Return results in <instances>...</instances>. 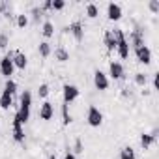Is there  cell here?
<instances>
[{
    "instance_id": "obj_1",
    "label": "cell",
    "mask_w": 159,
    "mask_h": 159,
    "mask_svg": "<svg viewBox=\"0 0 159 159\" xmlns=\"http://www.w3.org/2000/svg\"><path fill=\"white\" fill-rule=\"evenodd\" d=\"M30 107H32V92L25 90L21 94V99H19V111L15 112V116L21 120V124L28 122V118H30Z\"/></svg>"
},
{
    "instance_id": "obj_2",
    "label": "cell",
    "mask_w": 159,
    "mask_h": 159,
    "mask_svg": "<svg viewBox=\"0 0 159 159\" xmlns=\"http://www.w3.org/2000/svg\"><path fill=\"white\" fill-rule=\"evenodd\" d=\"M112 36L116 39V52H118V56L122 60L129 58V43H127V38H125L124 30L122 28H114L112 30Z\"/></svg>"
},
{
    "instance_id": "obj_3",
    "label": "cell",
    "mask_w": 159,
    "mask_h": 159,
    "mask_svg": "<svg viewBox=\"0 0 159 159\" xmlns=\"http://www.w3.org/2000/svg\"><path fill=\"white\" fill-rule=\"evenodd\" d=\"M13 52L10 51L2 60H0V73H2L6 79H11V75H13V71H15V66H13Z\"/></svg>"
},
{
    "instance_id": "obj_4",
    "label": "cell",
    "mask_w": 159,
    "mask_h": 159,
    "mask_svg": "<svg viewBox=\"0 0 159 159\" xmlns=\"http://www.w3.org/2000/svg\"><path fill=\"white\" fill-rule=\"evenodd\" d=\"M86 120H88V125H92V127H99V125L103 124V114H101V111H99L96 105H90V107H88Z\"/></svg>"
},
{
    "instance_id": "obj_5",
    "label": "cell",
    "mask_w": 159,
    "mask_h": 159,
    "mask_svg": "<svg viewBox=\"0 0 159 159\" xmlns=\"http://www.w3.org/2000/svg\"><path fill=\"white\" fill-rule=\"evenodd\" d=\"M79 94H81V90H79L75 84H64V88H62V96H64V103L66 105L75 101L79 98Z\"/></svg>"
},
{
    "instance_id": "obj_6",
    "label": "cell",
    "mask_w": 159,
    "mask_h": 159,
    "mask_svg": "<svg viewBox=\"0 0 159 159\" xmlns=\"http://www.w3.org/2000/svg\"><path fill=\"white\" fill-rule=\"evenodd\" d=\"M135 54H137V60H139L140 64H144V66H148V64L152 62V51H150L148 45L137 47V49H135Z\"/></svg>"
},
{
    "instance_id": "obj_7",
    "label": "cell",
    "mask_w": 159,
    "mask_h": 159,
    "mask_svg": "<svg viewBox=\"0 0 159 159\" xmlns=\"http://www.w3.org/2000/svg\"><path fill=\"white\" fill-rule=\"evenodd\" d=\"M66 30L71 32V36L75 38V41H83V39H84V28H83V23H81V21L71 23Z\"/></svg>"
},
{
    "instance_id": "obj_8",
    "label": "cell",
    "mask_w": 159,
    "mask_h": 159,
    "mask_svg": "<svg viewBox=\"0 0 159 159\" xmlns=\"http://www.w3.org/2000/svg\"><path fill=\"white\" fill-rule=\"evenodd\" d=\"M94 86L98 88V90H107L109 88V79H107V75L101 71V69H98L96 73H94Z\"/></svg>"
},
{
    "instance_id": "obj_9",
    "label": "cell",
    "mask_w": 159,
    "mask_h": 159,
    "mask_svg": "<svg viewBox=\"0 0 159 159\" xmlns=\"http://www.w3.org/2000/svg\"><path fill=\"white\" fill-rule=\"evenodd\" d=\"M13 140L15 142H23L25 140V131H23V124L17 116H13Z\"/></svg>"
},
{
    "instance_id": "obj_10",
    "label": "cell",
    "mask_w": 159,
    "mask_h": 159,
    "mask_svg": "<svg viewBox=\"0 0 159 159\" xmlns=\"http://www.w3.org/2000/svg\"><path fill=\"white\" fill-rule=\"evenodd\" d=\"M107 17H109L111 21H120V19H122V8H120V4L111 2V4L107 6Z\"/></svg>"
},
{
    "instance_id": "obj_11",
    "label": "cell",
    "mask_w": 159,
    "mask_h": 159,
    "mask_svg": "<svg viewBox=\"0 0 159 159\" xmlns=\"http://www.w3.org/2000/svg\"><path fill=\"white\" fill-rule=\"evenodd\" d=\"M109 75H111L112 79H122V77H124V66H122L120 62L112 60V62L109 64Z\"/></svg>"
},
{
    "instance_id": "obj_12",
    "label": "cell",
    "mask_w": 159,
    "mask_h": 159,
    "mask_svg": "<svg viewBox=\"0 0 159 159\" xmlns=\"http://www.w3.org/2000/svg\"><path fill=\"white\" fill-rule=\"evenodd\" d=\"M52 116H54V107H52V103L45 101L39 107V118L41 120H52Z\"/></svg>"
},
{
    "instance_id": "obj_13",
    "label": "cell",
    "mask_w": 159,
    "mask_h": 159,
    "mask_svg": "<svg viewBox=\"0 0 159 159\" xmlns=\"http://www.w3.org/2000/svg\"><path fill=\"white\" fill-rule=\"evenodd\" d=\"M11 60H13V66H15L17 69H25V67H26V64H28L26 54H25V52H21V51H15Z\"/></svg>"
},
{
    "instance_id": "obj_14",
    "label": "cell",
    "mask_w": 159,
    "mask_h": 159,
    "mask_svg": "<svg viewBox=\"0 0 159 159\" xmlns=\"http://www.w3.org/2000/svg\"><path fill=\"white\" fill-rule=\"evenodd\" d=\"M127 43H131L135 49L137 47H140V45H144V39H142V32L137 28V30H133L131 32V36H129V39H127Z\"/></svg>"
},
{
    "instance_id": "obj_15",
    "label": "cell",
    "mask_w": 159,
    "mask_h": 159,
    "mask_svg": "<svg viewBox=\"0 0 159 159\" xmlns=\"http://www.w3.org/2000/svg\"><path fill=\"white\" fill-rule=\"evenodd\" d=\"M155 133H157V131H152V133H142V135H140V146H142L144 150H148V148L155 142Z\"/></svg>"
},
{
    "instance_id": "obj_16",
    "label": "cell",
    "mask_w": 159,
    "mask_h": 159,
    "mask_svg": "<svg viewBox=\"0 0 159 159\" xmlns=\"http://www.w3.org/2000/svg\"><path fill=\"white\" fill-rule=\"evenodd\" d=\"M11 105H13V96H11L8 90H4V92H2V96H0V109L8 111Z\"/></svg>"
},
{
    "instance_id": "obj_17",
    "label": "cell",
    "mask_w": 159,
    "mask_h": 159,
    "mask_svg": "<svg viewBox=\"0 0 159 159\" xmlns=\"http://www.w3.org/2000/svg\"><path fill=\"white\" fill-rule=\"evenodd\" d=\"M103 41H105V45H107V51H116V39H114V36H112V30H107L105 32V38H103Z\"/></svg>"
},
{
    "instance_id": "obj_18",
    "label": "cell",
    "mask_w": 159,
    "mask_h": 159,
    "mask_svg": "<svg viewBox=\"0 0 159 159\" xmlns=\"http://www.w3.org/2000/svg\"><path fill=\"white\" fill-rule=\"evenodd\" d=\"M41 34H43V38H52L54 36V25L51 21H45L43 28H41Z\"/></svg>"
},
{
    "instance_id": "obj_19",
    "label": "cell",
    "mask_w": 159,
    "mask_h": 159,
    "mask_svg": "<svg viewBox=\"0 0 159 159\" xmlns=\"http://www.w3.org/2000/svg\"><path fill=\"white\" fill-rule=\"evenodd\" d=\"M54 58H56L58 62H67V60H69V52H67L64 47H58V49L54 51Z\"/></svg>"
},
{
    "instance_id": "obj_20",
    "label": "cell",
    "mask_w": 159,
    "mask_h": 159,
    "mask_svg": "<svg viewBox=\"0 0 159 159\" xmlns=\"http://www.w3.org/2000/svg\"><path fill=\"white\" fill-rule=\"evenodd\" d=\"M120 159H137V155H135V150H133L131 146H125V148H122V152H120Z\"/></svg>"
},
{
    "instance_id": "obj_21",
    "label": "cell",
    "mask_w": 159,
    "mask_h": 159,
    "mask_svg": "<svg viewBox=\"0 0 159 159\" xmlns=\"http://www.w3.org/2000/svg\"><path fill=\"white\" fill-rule=\"evenodd\" d=\"M62 124L64 125H69L71 124V114H69V109H67L66 103L62 105Z\"/></svg>"
},
{
    "instance_id": "obj_22",
    "label": "cell",
    "mask_w": 159,
    "mask_h": 159,
    "mask_svg": "<svg viewBox=\"0 0 159 159\" xmlns=\"http://www.w3.org/2000/svg\"><path fill=\"white\" fill-rule=\"evenodd\" d=\"M38 51H39V54H41L43 58H47V56H51V52H52V51H51V45H49L47 41H43V43H39V49H38Z\"/></svg>"
},
{
    "instance_id": "obj_23",
    "label": "cell",
    "mask_w": 159,
    "mask_h": 159,
    "mask_svg": "<svg viewBox=\"0 0 159 159\" xmlns=\"http://www.w3.org/2000/svg\"><path fill=\"white\" fill-rule=\"evenodd\" d=\"M86 15H88L90 19H96V17L99 15V10H98V6H96V4H88V6H86Z\"/></svg>"
},
{
    "instance_id": "obj_24",
    "label": "cell",
    "mask_w": 159,
    "mask_h": 159,
    "mask_svg": "<svg viewBox=\"0 0 159 159\" xmlns=\"http://www.w3.org/2000/svg\"><path fill=\"white\" fill-rule=\"evenodd\" d=\"M4 90H8L11 96H15V92H17V83H15V81H11V79H8L6 84H4Z\"/></svg>"
},
{
    "instance_id": "obj_25",
    "label": "cell",
    "mask_w": 159,
    "mask_h": 159,
    "mask_svg": "<svg viewBox=\"0 0 159 159\" xmlns=\"http://www.w3.org/2000/svg\"><path fill=\"white\" fill-rule=\"evenodd\" d=\"M146 83H148V77L144 73H135V84L137 86H146Z\"/></svg>"
},
{
    "instance_id": "obj_26",
    "label": "cell",
    "mask_w": 159,
    "mask_h": 159,
    "mask_svg": "<svg viewBox=\"0 0 159 159\" xmlns=\"http://www.w3.org/2000/svg\"><path fill=\"white\" fill-rule=\"evenodd\" d=\"M64 8H66V2H64V0H51V10L60 11V10H64Z\"/></svg>"
},
{
    "instance_id": "obj_27",
    "label": "cell",
    "mask_w": 159,
    "mask_h": 159,
    "mask_svg": "<svg viewBox=\"0 0 159 159\" xmlns=\"http://www.w3.org/2000/svg\"><path fill=\"white\" fill-rule=\"evenodd\" d=\"M38 96L39 98H47L49 96V84H39V88H38Z\"/></svg>"
},
{
    "instance_id": "obj_28",
    "label": "cell",
    "mask_w": 159,
    "mask_h": 159,
    "mask_svg": "<svg viewBox=\"0 0 159 159\" xmlns=\"http://www.w3.org/2000/svg\"><path fill=\"white\" fill-rule=\"evenodd\" d=\"M28 25V17L26 15H17V26L19 28H25Z\"/></svg>"
},
{
    "instance_id": "obj_29",
    "label": "cell",
    "mask_w": 159,
    "mask_h": 159,
    "mask_svg": "<svg viewBox=\"0 0 159 159\" xmlns=\"http://www.w3.org/2000/svg\"><path fill=\"white\" fill-rule=\"evenodd\" d=\"M148 8H150L152 13H159V2H157V0H150V2H148Z\"/></svg>"
},
{
    "instance_id": "obj_30",
    "label": "cell",
    "mask_w": 159,
    "mask_h": 159,
    "mask_svg": "<svg viewBox=\"0 0 159 159\" xmlns=\"http://www.w3.org/2000/svg\"><path fill=\"white\" fill-rule=\"evenodd\" d=\"M6 47H8V36L2 34L0 36V49H6Z\"/></svg>"
},
{
    "instance_id": "obj_31",
    "label": "cell",
    "mask_w": 159,
    "mask_h": 159,
    "mask_svg": "<svg viewBox=\"0 0 159 159\" xmlns=\"http://www.w3.org/2000/svg\"><path fill=\"white\" fill-rule=\"evenodd\" d=\"M75 152H77V153L84 152V150H83V144H81V140H77V142H75Z\"/></svg>"
},
{
    "instance_id": "obj_32",
    "label": "cell",
    "mask_w": 159,
    "mask_h": 159,
    "mask_svg": "<svg viewBox=\"0 0 159 159\" xmlns=\"http://www.w3.org/2000/svg\"><path fill=\"white\" fill-rule=\"evenodd\" d=\"M32 13H34V21H38V19H39V13H41V10L34 8V10H32Z\"/></svg>"
},
{
    "instance_id": "obj_33",
    "label": "cell",
    "mask_w": 159,
    "mask_h": 159,
    "mask_svg": "<svg viewBox=\"0 0 159 159\" xmlns=\"http://www.w3.org/2000/svg\"><path fill=\"white\" fill-rule=\"evenodd\" d=\"M64 159H77V157H75V153H71V152H67V153H66V157H64Z\"/></svg>"
},
{
    "instance_id": "obj_34",
    "label": "cell",
    "mask_w": 159,
    "mask_h": 159,
    "mask_svg": "<svg viewBox=\"0 0 159 159\" xmlns=\"http://www.w3.org/2000/svg\"><path fill=\"white\" fill-rule=\"evenodd\" d=\"M4 8H6V4L0 6V19H2V15H4Z\"/></svg>"
},
{
    "instance_id": "obj_35",
    "label": "cell",
    "mask_w": 159,
    "mask_h": 159,
    "mask_svg": "<svg viewBox=\"0 0 159 159\" xmlns=\"http://www.w3.org/2000/svg\"><path fill=\"white\" fill-rule=\"evenodd\" d=\"M49 159H56V157H54V155H51V157H49Z\"/></svg>"
}]
</instances>
